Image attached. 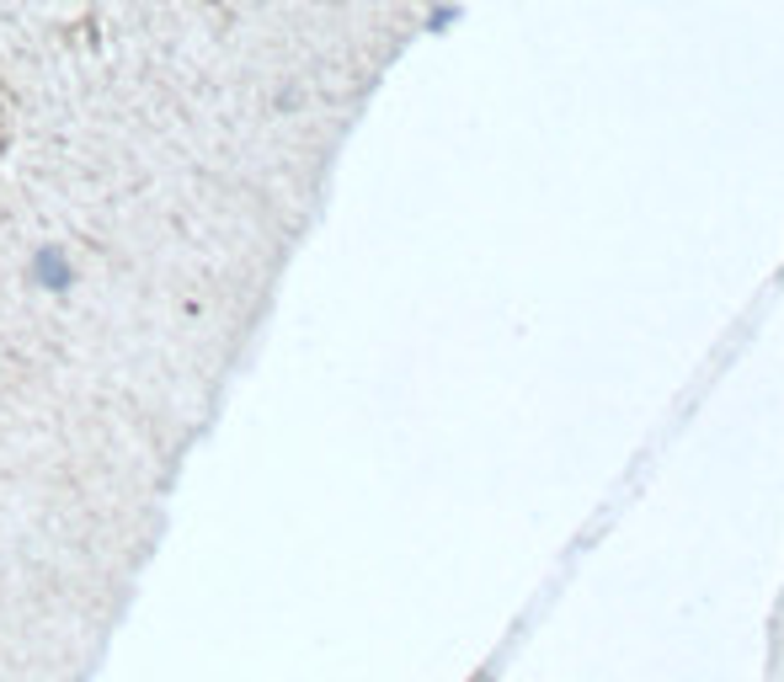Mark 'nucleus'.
Returning <instances> with one entry per match:
<instances>
[{
  "instance_id": "nucleus-1",
  "label": "nucleus",
  "mask_w": 784,
  "mask_h": 682,
  "mask_svg": "<svg viewBox=\"0 0 784 682\" xmlns=\"http://www.w3.org/2000/svg\"><path fill=\"white\" fill-rule=\"evenodd\" d=\"M27 288L43 293V299H70L81 288V262L70 256V245H59V241L33 245V256H27Z\"/></svg>"
}]
</instances>
